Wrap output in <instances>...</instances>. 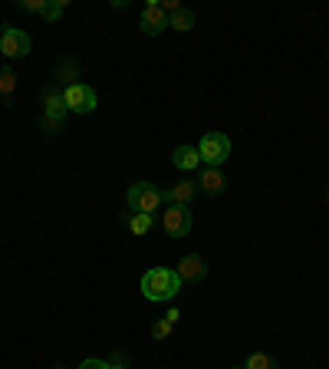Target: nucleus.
Segmentation results:
<instances>
[{"instance_id":"f257e3e1","label":"nucleus","mask_w":329,"mask_h":369,"mask_svg":"<svg viewBox=\"0 0 329 369\" xmlns=\"http://www.w3.org/2000/svg\"><path fill=\"white\" fill-rule=\"evenodd\" d=\"M181 277L178 270H168V267H151L142 274V294L151 303H164V300H175L181 290Z\"/></svg>"},{"instance_id":"f03ea898","label":"nucleus","mask_w":329,"mask_h":369,"mask_svg":"<svg viewBox=\"0 0 329 369\" xmlns=\"http://www.w3.org/2000/svg\"><path fill=\"white\" fill-rule=\"evenodd\" d=\"M125 198H129L132 215H155L164 205V192L158 185H151V181H135Z\"/></svg>"},{"instance_id":"7ed1b4c3","label":"nucleus","mask_w":329,"mask_h":369,"mask_svg":"<svg viewBox=\"0 0 329 369\" xmlns=\"http://www.w3.org/2000/svg\"><path fill=\"white\" fill-rule=\"evenodd\" d=\"M198 155L208 168H221V162H227L231 155V139L224 132H204L198 142Z\"/></svg>"},{"instance_id":"20e7f679","label":"nucleus","mask_w":329,"mask_h":369,"mask_svg":"<svg viewBox=\"0 0 329 369\" xmlns=\"http://www.w3.org/2000/svg\"><path fill=\"white\" fill-rule=\"evenodd\" d=\"M63 103H66V109L70 112H92L96 106H99V99H96V89L86 86V83H66V89H63Z\"/></svg>"},{"instance_id":"39448f33","label":"nucleus","mask_w":329,"mask_h":369,"mask_svg":"<svg viewBox=\"0 0 329 369\" xmlns=\"http://www.w3.org/2000/svg\"><path fill=\"white\" fill-rule=\"evenodd\" d=\"M191 224H195V218H191V205H168L162 215V228L168 237H184L191 235Z\"/></svg>"},{"instance_id":"423d86ee","label":"nucleus","mask_w":329,"mask_h":369,"mask_svg":"<svg viewBox=\"0 0 329 369\" xmlns=\"http://www.w3.org/2000/svg\"><path fill=\"white\" fill-rule=\"evenodd\" d=\"M33 50V40L27 30L20 27H3V33H0V53L7 59H23L27 53Z\"/></svg>"},{"instance_id":"0eeeda50","label":"nucleus","mask_w":329,"mask_h":369,"mask_svg":"<svg viewBox=\"0 0 329 369\" xmlns=\"http://www.w3.org/2000/svg\"><path fill=\"white\" fill-rule=\"evenodd\" d=\"M138 30H142L145 37H158V33H164V30H168V14L162 10V3H158V0H149V3L142 7Z\"/></svg>"},{"instance_id":"6e6552de","label":"nucleus","mask_w":329,"mask_h":369,"mask_svg":"<svg viewBox=\"0 0 329 369\" xmlns=\"http://www.w3.org/2000/svg\"><path fill=\"white\" fill-rule=\"evenodd\" d=\"M204 274H208V264H204L201 254H184V257L178 261V277L184 283H198Z\"/></svg>"},{"instance_id":"1a4fd4ad","label":"nucleus","mask_w":329,"mask_h":369,"mask_svg":"<svg viewBox=\"0 0 329 369\" xmlns=\"http://www.w3.org/2000/svg\"><path fill=\"white\" fill-rule=\"evenodd\" d=\"M198 195V181H191V178H181V181H175L168 192H164V201L168 205H191Z\"/></svg>"},{"instance_id":"9d476101","label":"nucleus","mask_w":329,"mask_h":369,"mask_svg":"<svg viewBox=\"0 0 329 369\" xmlns=\"http://www.w3.org/2000/svg\"><path fill=\"white\" fill-rule=\"evenodd\" d=\"M171 165L178 168V172H198L201 168V155H198V146H178L171 152Z\"/></svg>"},{"instance_id":"9b49d317","label":"nucleus","mask_w":329,"mask_h":369,"mask_svg":"<svg viewBox=\"0 0 329 369\" xmlns=\"http://www.w3.org/2000/svg\"><path fill=\"white\" fill-rule=\"evenodd\" d=\"M227 188L224 175H221V168H201V175H198V192H208V195H221Z\"/></svg>"},{"instance_id":"f8f14e48","label":"nucleus","mask_w":329,"mask_h":369,"mask_svg":"<svg viewBox=\"0 0 329 369\" xmlns=\"http://www.w3.org/2000/svg\"><path fill=\"white\" fill-rule=\"evenodd\" d=\"M168 27H171V30H178V33H188V30L195 27V14L181 7V10H175V14L168 17Z\"/></svg>"},{"instance_id":"ddd939ff","label":"nucleus","mask_w":329,"mask_h":369,"mask_svg":"<svg viewBox=\"0 0 329 369\" xmlns=\"http://www.w3.org/2000/svg\"><path fill=\"white\" fill-rule=\"evenodd\" d=\"M43 112H70V109H66V103H63V92L56 86H50L43 92Z\"/></svg>"},{"instance_id":"4468645a","label":"nucleus","mask_w":329,"mask_h":369,"mask_svg":"<svg viewBox=\"0 0 329 369\" xmlns=\"http://www.w3.org/2000/svg\"><path fill=\"white\" fill-rule=\"evenodd\" d=\"M125 224H129V231H132V235H149L151 224H155V215H129Z\"/></svg>"},{"instance_id":"2eb2a0df","label":"nucleus","mask_w":329,"mask_h":369,"mask_svg":"<svg viewBox=\"0 0 329 369\" xmlns=\"http://www.w3.org/2000/svg\"><path fill=\"white\" fill-rule=\"evenodd\" d=\"M63 122H66V112H43L40 129H43V135H56L63 129Z\"/></svg>"},{"instance_id":"dca6fc26","label":"nucleus","mask_w":329,"mask_h":369,"mask_svg":"<svg viewBox=\"0 0 329 369\" xmlns=\"http://www.w3.org/2000/svg\"><path fill=\"white\" fill-rule=\"evenodd\" d=\"M244 369H280V366H277V359L270 353H251L247 363H244Z\"/></svg>"},{"instance_id":"f3484780","label":"nucleus","mask_w":329,"mask_h":369,"mask_svg":"<svg viewBox=\"0 0 329 369\" xmlns=\"http://www.w3.org/2000/svg\"><path fill=\"white\" fill-rule=\"evenodd\" d=\"M63 14H66V0H46V10H43L46 23H56Z\"/></svg>"},{"instance_id":"a211bd4d","label":"nucleus","mask_w":329,"mask_h":369,"mask_svg":"<svg viewBox=\"0 0 329 369\" xmlns=\"http://www.w3.org/2000/svg\"><path fill=\"white\" fill-rule=\"evenodd\" d=\"M14 89H17V73L10 66H3L0 70V96H14Z\"/></svg>"},{"instance_id":"6ab92c4d","label":"nucleus","mask_w":329,"mask_h":369,"mask_svg":"<svg viewBox=\"0 0 329 369\" xmlns=\"http://www.w3.org/2000/svg\"><path fill=\"white\" fill-rule=\"evenodd\" d=\"M171 330H175V323H168V320H158V323L151 326V337H155V340H168V337H171Z\"/></svg>"},{"instance_id":"aec40b11","label":"nucleus","mask_w":329,"mask_h":369,"mask_svg":"<svg viewBox=\"0 0 329 369\" xmlns=\"http://www.w3.org/2000/svg\"><path fill=\"white\" fill-rule=\"evenodd\" d=\"M56 79H73V83H76V63H73V59H66V63H60V66H56Z\"/></svg>"},{"instance_id":"412c9836","label":"nucleus","mask_w":329,"mask_h":369,"mask_svg":"<svg viewBox=\"0 0 329 369\" xmlns=\"http://www.w3.org/2000/svg\"><path fill=\"white\" fill-rule=\"evenodd\" d=\"M20 10H27V14H40V17H43L46 0H23V3H20Z\"/></svg>"},{"instance_id":"4be33fe9","label":"nucleus","mask_w":329,"mask_h":369,"mask_svg":"<svg viewBox=\"0 0 329 369\" xmlns=\"http://www.w3.org/2000/svg\"><path fill=\"white\" fill-rule=\"evenodd\" d=\"M105 363H109V369H129V356L116 350V353H112L109 359H105Z\"/></svg>"},{"instance_id":"5701e85b","label":"nucleus","mask_w":329,"mask_h":369,"mask_svg":"<svg viewBox=\"0 0 329 369\" xmlns=\"http://www.w3.org/2000/svg\"><path fill=\"white\" fill-rule=\"evenodd\" d=\"M79 369H109V363H105V359H83Z\"/></svg>"},{"instance_id":"b1692460","label":"nucleus","mask_w":329,"mask_h":369,"mask_svg":"<svg viewBox=\"0 0 329 369\" xmlns=\"http://www.w3.org/2000/svg\"><path fill=\"white\" fill-rule=\"evenodd\" d=\"M164 320H168V323H178L181 313H178V310H168V313H164Z\"/></svg>"},{"instance_id":"393cba45","label":"nucleus","mask_w":329,"mask_h":369,"mask_svg":"<svg viewBox=\"0 0 329 369\" xmlns=\"http://www.w3.org/2000/svg\"><path fill=\"white\" fill-rule=\"evenodd\" d=\"M231 369H244V366H231Z\"/></svg>"},{"instance_id":"a878e982","label":"nucleus","mask_w":329,"mask_h":369,"mask_svg":"<svg viewBox=\"0 0 329 369\" xmlns=\"http://www.w3.org/2000/svg\"><path fill=\"white\" fill-rule=\"evenodd\" d=\"M326 205H329V195H326Z\"/></svg>"},{"instance_id":"bb28decb","label":"nucleus","mask_w":329,"mask_h":369,"mask_svg":"<svg viewBox=\"0 0 329 369\" xmlns=\"http://www.w3.org/2000/svg\"><path fill=\"white\" fill-rule=\"evenodd\" d=\"M56 369H66V366H56Z\"/></svg>"},{"instance_id":"cd10ccee","label":"nucleus","mask_w":329,"mask_h":369,"mask_svg":"<svg viewBox=\"0 0 329 369\" xmlns=\"http://www.w3.org/2000/svg\"><path fill=\"white\" fill-rule=\"evenodd\" d=\"M0 33H3V30H0Z\"/></svg>"}]
</instances>
